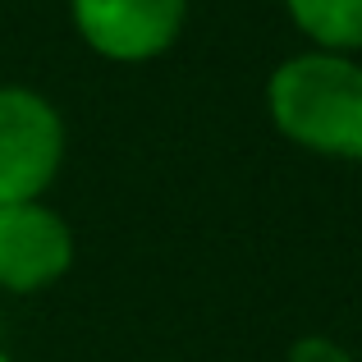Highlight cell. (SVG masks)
<instances>
[{
  "mask_svg": "<svg viewBox=\"0 0 362 362\" xmlns=\"http://www.w3.org/2000/svg\"><path fill=\"white\" fill-rule=\"evenodd\" d=\"M284 362H358V358L330 335H298L289 344V358Z\"/></svg>",
  "mask_w": 362,
  "mask_h": 362,
  "instance_id": "6",
  "label": "cell"
},
{
  "mask_svg": "<svg viewBox=\"0 0 362 362\" xmlns=\"http://www.w3.org/2000/svg\"><path fill=\"white\" fill-rule=\"evenodd\" d=\"M74 225L46 197L0 206V293H42L74 271Z\"/></svg>",
  "mask_w": 362,
  "mask_h": 362,
  "instance_id": "4",
  "label": "cell"
},
{
  "mask_svg": "<svg viewBox=\"0 0 362 362\" xmlns=\"http://www.w3.org/2000/svg\"><path fill=\"white\" fill-rule=\"evenodd\" d=\"M69 129L51 97L23 83H0V206L37 202L64 170Z\"/></svg>",
  "mask_w": 362,
  "mask_h": 362,
  "instance_id": "2",
  "label": "cell"
},
{
  "mask_svg": "<svg viewBox=\"0 0 362 362\" xmlns=\"http://www.w3.org/2000/svg\"><path fill=\"white\" fill-rule=\"evenodd\" d=\"M312 51L362 55V0H280Z\"/></svg>",
  "mask_w": 362,
  "mask_h": 362,
  "instance_id": "5",
  "label": "cell"
},
{
  "mask_svg": "<svg viewBox=\"0 0 362 362\" xmlns=\"http://www.w3.org/2000/svg\"><path fill=\"white\" fill-rule=\"evenodd\" d=\"M266 115L298 151L362 160V55L293 51L266 78Z\"/></svg>",
  "mask_w": 362,
  "mask_h": 362,
  "instance_id": "1",
  "label": "cell"
},
{
  "mask_svg": "<svg viewBox=\"0 0 362 362\" xmlns=\"http://www.w3.org/2000/svg\"><path fill=\"white\" fill-rule=\"evenodd\" d=\"M0 362H14V358H9V354H5V349H0Z\"/></svg>",
  "mask_w": 362,
  "mask_h": 362,
  "instance_id": "7",
  "label": "cell"
},
{
  "mask_svg": "<svg viewBox=\"0 0 362 362\" xmlns=\"http://www.w3.org/2000/svg\"><path fill=\"white\" fill-rule=\"evenodd\" d=\"M69 23L101 60L147 64L184 37L188 0H69Z\"/></svg>",
  "mask_w": 362,
  "mask_h": 362,
  "instance_id": "3",
  "label": "cell"
}]
</instances>
